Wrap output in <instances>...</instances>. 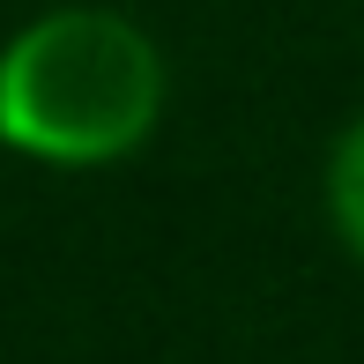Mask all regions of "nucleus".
Segmentation results:
<instances>
[{
  "label": "nucleus",
  "instance_id": "1",
  "mask_svg": "<svg viewBox=\"0 0 364 364\" xmlns=\"http://www.w3.org/2000/svg\"><path fill=\"white\" fill-rule=\"evenodd\" d=\"M164 119V53L112 8H53L0 45V141L60 171L119 164Z\"/></svg>",
  "mask_w": 364,
  "mask_h": 364
},
{
  "label": "nucleus",
  "instance_id": "2",
  "mask_svg": "<svg viewBox=\"0 0 364 364\" xmlns=\"http://www.w3.org/2000/svg\"><path fill=\"white\" fill-rule=\"evenodd\" d=\"M327 223H335V238L364 260V112L335 134V149H327Z\"/></svg>",
  "mask_w": 364,
  "mask_h": 364
}]
</instances>
